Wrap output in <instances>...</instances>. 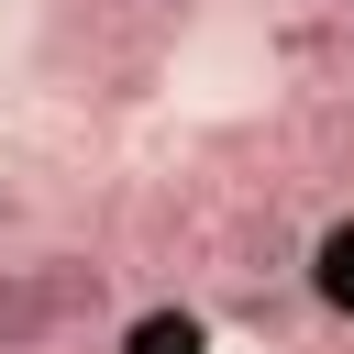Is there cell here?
I'll return each instance as SVG.
<instances>
[{
	"mask_svg": "<svg viewBox=\"0 0 354 354\" xmlns=\"http://www.w3.org/2000/svg\"><path fill=\"white\" fill-rule=\"evenodd\" d=\"M100 310V266L44 254V266H0V354H44Z\"/></svg>",
	"mask_w": 354,
	"mask_h": 354,
	"instance_id": "1",
	"label": "cell"
},
{
	"mask_svg": "<svg viewBox=\"0 0 354 354\" xmlns=\"http://www.w3.org/2000/svg\"><path fill=\"white\" fill-rule=\"evenodd\" d=\"M199 343H210L199 310H144V321L122 332V354H199Z\"/></svg>",
	"mask_w": 354,
	"mask_h": 354,
	"instance_id": "2",
	"label": "cell"
},
{
	"mask_svg": "<svg viewBox=\"0 0 354 354\" xmlns=\"http://www.w3.org/2000/svg\"><path fill=\"white\" fill-rule=\"evenodd\" d=\"M321 299H332V310H354V232H332V243H321Z\"/></svg>",
	"mask_w": 354,
	"mask_h": 354,
	"instance_id": "3",
	"label": "cell"
},
{
	"mask_svg": "<svg viewBox=\"0 0 354 354\" xmlns=\"http://www.w3.org/2000/svg\"><path fill=\"white\" fill-rule=\"evenodd\" d=\"M144 11H188V0H144Z\"/></svg>",
	"mask_w": 354,
	"mask_h": 354,
	"instance_id": "4",
	"label": "cell"
}]
</instances>
